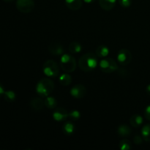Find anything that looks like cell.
<instances>
[{
    "instance_id": "obj_1",
    "label": "cell",
    "mask_w": 150,
    "mask_h": 150,
    "mask_svg": "<svg viewBox=\"0 0 150 150\" xmlns=\"http://www.w3.org/2000/svg\"><path fill=\"white\" fill-rule=\"evenodd\" d=\"M98 64V57L93 53H86L83 54L79 61V67L84 72H90L95 70Z\"/></svg>"
},
{
    "instance_id": "obj_2",
    "label": "cell",
    "mask_w": 150,
    "mask_h": 150,
    "mask_svg": "<svg viewBox=\"0 0 150 150\" xmlns=\"http://www.w3.org/2000/svg\"><path fill=\"white\" fill-rule=\"evenodd\" d=\"M54 89V83L49 79H42L40 81L36 86V91L38 95L42 98L48 97Z\"/></svg>"
},
{
    "instance_id": "obj_3",
    "label": "cell",
    "mask_w": 150,
    "mask_h": 150,
    "mask_svg": "<svg viewBox=\"0 0 150 150\" xmlns=\"http://www.w3.org/2000/svg\"><path fill=\"white\" fill-rule=\"evenodd\" d=\"M60 67L66 73H73L76 68V60L70 54H63L60 59Z\"/></svg>"
},
{
    "instance_id": "obj_4",
    "label": "cell",
    "mask_w": 150,
    "mask_h": 150,
    "mask_svg": "<svg viewBox=\"0 0 150 150\" xmlns=\"http://www.w3.org/2000/svg\"><path fill=\"white\" fill-rule=\"evenodd\" d=\"M43 73L48 77H57L59 73L58 64L54 60L49 59L45 62L42 67Z\"/></svg>"
},
{
    "instance_id": "obj_5",
    "label": "cell",
    "mask_w": 150,
    "mask_h": 150,
    "mask_svg": "<svg viewBox=\"0 0 150 150\" xmlns=\"http://www.w3.org/2000/svg\"><path fill=\"white\" fill-rule=\"evenodd\" d=\"M99 67L103 73H111L114 72L118 68L117 63L114 59L112 58H105L101 60L99 63Z\"/></svg>"
},
{
    "instance_id": "obj_6",
    "label": "cell",
    "mask_w": 150,
    "mask_h": 150,
    "mask_svg": "<svg viewBox=\"0 0 150 150\" xmlns=\"http://www.w3.org/2000/svg\"><path fill=\"white\" fill-rule=\"evenodd\" d=\"M35 7L34 0H17L16 8L23 13H29L33 10Z\"/></svg>"
},
{
    "instance_id": "obj_7",
    "label": "cell",
    "mask_w": 150,
    "mask_h": 150,
    "mask_svg": "<svg viewBox=\"0 0 150 150\" xmlns=\"http://www.w3.org/2000/svg\"><path fill=\"white\" fill-rule=\"evenodd\" d=\"M132 54L127 49H122L117 54V62L121 65L126 66L131 62Z\"/></svg>"
},
{
    "instance_id": "obj_8",
    "label": "cell",
    "mask_w": 150,
    "mask_h": 150,
    "mask_svg": "<svg viewBox=\"0 0 150 150\" xmlns=\"http://www.w3.org/2000/svg\"><path fill=\"white\" fill-rule=\"evenodd\" d=\"M86 94V89L83 85L76 84L70 90V95L76 99L84 98Z\"/></svg>"
},
{
    "instance_id": "obj_9",
    "label": "cell",
    "mask_w": 150,
    "mask_h": 150,
    "mask_svg": "<svg viewBox=\"0 0 150 150\" xmlns=\"http://www.w3.org/2000/svg\"><path fill=\"white\" fill-rule=\"evenodd\" d=\"M68 116L69 113L67 110L63 108H58L53 114V118L57 122H63L68 118Z\"/></svg>"
},
{
    "instance_id": "obj_10",
    "label": "cell",
    "mask_w": 150,
    "mask_h": 150,
    "mask_svg": "<svg viewBox=\"0 0 150 150\" xmlns=\"http://www.w3.org/2000/svg\"><path fill=\"white\" fill-rule=\"evenodd\" d=\"M31 108L35 111H40L45 106V101L41 98H35L30 101L29 103Z\"/></svg>"
},
{
    "instance_id": "obj_11",
    "label": "cell",
    "mask_w": 150,
    "mask_h": 150,
    "mask_svg": "<svg viewBox=\"0 0 150 150\" xmlns=\"http://www.w3.org/2000/svg\"><path fill=\"white\" fill-rule=\"evenodd\" d=\"M48 51L54 56H60L64 54V48L62 45L57 42H54L50 44L48 46Z\"/></svg>"
},
{
    "instance_id": "obj_12",
    "label": "cell",
    "mask_w": 150,
    "mask_h": 150,
    "mask_svg": "<svg viewBox=\"0 0 150 150\" xmlns=\"http://www.w3.org/2000/svg\"><path fill=\"white\" fill-rule=\"evenodd\" d=\"M66 6L70 10L76 11L82 7V0H64Z\"/></svg>"
},
{
    "instance_id": "obj_13",
    "label": "cell",
    "mask_w": 150,
    "mask_h": 150,
    "mask_svg": "<svg viewBox=\"0 0 150 150\" xmlns=\"http://www.w3.org/2000/svg\"><path fill=\"white\" fill-rule=\"evenodd\" d=\"M116 0H99V4L101 8L106 11L111 10L115 6Z\"/></svg>"
},
{
    "instance_id": "obj_14",
    "label": "cell",
    "mask_w": 150,
    "mask_h": 150,
    "mask_svg": "<svg viewBox=\"0 0 150 150\" xmlns=\"http://www.w3.org/2000/svg\"><path fill=\"white\" fill-rule=\"evenodd\" d=\"M117 133L122 137H127L132 133V130L127 125H122L117 128Z\"/></svg>"
},
{
    "instance_id": "obj_15",
    "label": "cell",
    "mask_w": 150,
    "mask_h": 150,
    "mask_svg": "<svg viewBox=\"0 0 150 150\" xmlns=\"http://www.w3.org/2000/svg\"><path fill=\"white\" fill-rule=\"evenodd\" d=\"M130 123L133 127H139L143 123V118L139 114H134L130 119Z\"/></svg>"
},
{
    "instance_id": "obj_16",
    "label": "cell",
    "mask_w": 150,
    "mask_h": 150,
    "mask_svg": "<svg viewBox=\"0 0 150 150\" xmlns=\"http://www.w3.org/2000/svg\"><path fill=\"white\" fill-rule=\"evenodd\" d=\"M95 54L100 58H105L109 54V49L105 45H99L96 48Z\"/></svg>"
},
{
    "instance_id": "obj_17",
    "label": "cell",
    "mask_w": 150,
    "mask_h": 150,
    "mask_svg": "<svg viewBox=\"0 0 150 150\" xmlns=\"http://www.w3.org/2000/svg\"><path fill=\"white\" fill-rule=\"evenodd\" d=\"M62 130L64 133L67 135H72L76 130V126L71 122H66L63 125Z\"/></svg>"
},
{
    "instance_id": "obj_18",
    "label": "cell",
    "mask_w": 150,
    "mask_h": 150,
    "mask_svg": "<svg viewBox=\"0 0 150 150\" xmlns=\"http://www.w3.org/2000/svg\"><path fill=\"white\" fill-rule=\"evenodd\" d=\"M59 83L62 85L67 86L71 83L72 77L67 73H64V74L60 75L59 77Z\"/></svg>"
},
{
    "instance_id": "obj_19",
    "label": "cell",
    "mask_w": 150,
    "mask_h": 150,
    "mask_svg": "<svg viewBox=\"0 0 150 150\" xmlns=\"http://www.w3.org/2000/svg\"><path fill=\"white\" fill-rule=\"evenodd\" d=\"M142 136L145 142H150V123L145 125L142 127Z\"/></svg>"
},
{
    "instance_id": "obj_20",
    "label": "cell",
    "mask_w": 150,
    "mask_h": 150,
    "mask_svg": "<svg viewBox=\"0 0 150 150\" xmlns=\"http://www.w3.org/2000/svg\"><path fill=\"white\" fill-rule=\"evenodd\" d=\"M44 101H45V106L50 109H54L57 105V101L54 97H46Z\"/></svg>"
},
{
    "instance_id": "obj_21",
    "label": "cell",
    "mask_w": 150,
    "mask_h": 150,
    "mask_svg": "<svg viewBox=\"0 0 150 150\" xmlns=\"http://www.w3.org/2000/svg\"><path fill=\"white\" fill-rule=\"evenodd\" d=\"M69 51L72 54H77L79 53L82 49V46L79 42H73L69 45Z\"/></svg>"
},
{
    "instance_id": "obj_22",
    "label": "cell",
    "mask_w": 150,
    "mask_h": 150,
    "mask_svg": "<svg viewBox=\"0 0 150 150\" xmlns=\"http://www.w3.org/2000/svg\"><path fill=\"white\" fill-rule=\"evenodd\" d=\"M3 97H4V99L7 102L12 103L16 100V94L13 91L7 90L4 92V95H3Z\"/></svg>"
},
{
    "instance_id": "obj_23",
    "label": "cell",
    "mask_w": 150,
    "mask_h": 150,
    "mask_svg": "<svg viewBox=\"0 0 150 150\" xmlns=\"http://www.w3.org/2000/svg\"><path fill=\"white\" fill-rule=\"evenodd\" d=\"M120 148L121 150H130L131 149V143L127 139H122L120 143Z\"/></svg>"
},
{
    "instance_id": "obj_24",
    "label": "cell",
    "mask_w": 150,
    "mask_h": 150,
    "mask_svg": "<svg viewBox=\"0 0 150 150\" xmlns=\"http://www.w3.org/2000/svg\"><path fill=\"white\" fill-rule=\"evenodd\" d=\"M81 114L77 110H73L69 113L68 118H70L72 121H77L80 119Z\"/></svg>"
},
{
    "instance_id": "obj_25",
    "label": "cell",
    "mask_w": 150,
    "mask_h": 150,
    "mask_svg": "<svg viewBox=\"0 0 150 150\" xmlns=\"http://www.w3.org/2000/svg\"><path fill=\"white\" fill-rule=\"evenodd\" d=\"M142 140H143V138L142 136H141L140 135L136 134L134 136V138H133V142L136 144V145H140L142 144Z\"/></svg>"
},
{
    "instance_id": "obj_26",
    "label": "cell",
    "mask_w": 150,
    "mask_h": 150,
    "mask_svg": "<svg viewBox=\"0 0 150 150\" xmlns=\"http://www.w3.org/2000/svg\"><path fill=\"white\" fill-rule=\"evenodd\" d=\"M119 3L122 7H128L131 4V0H119Z\"/></svg>"
},
{
    "instance_id": "obj_27",
    "label": "cell",
    "mask_w": 150,
    "mask_h": 150,
    "mask_svg": "<svg viewBox=\"0 0 150 150\" xmlns=\"http://www.w3.org/2000/svg\"><path fill=\"white\" fill-rule=\"evenodd\" d=\"M144 117L147 120L150 121V105H148L144 111Z\"/></svg>"
},
{
    "instance_id": "obj_28",
    "label": "cell",
    "mask_w": 150,
    "mask_h": 150,
    "mask_svg": "<svg viewBox=\"0 0 150 150\" xmlns=\"http://www.w3.org/2000/svg\"><path fill=\"white\" fill-rule=\"evenodd\" d=\"M4 92H5V91H4V87H3L2 85H1V83H0V98H1V96H3V95H4Z\"/></svg>"
},
{
    "instance_id": "obj_29",
    "label": "cell",
    "mask_w": 150,
    "mask_h": 150,
    "mask_svg": "<svg viewBox=\"0 0 150 150\" xmlns=\"http://www.w3.org/2000/svg\"><path fill=\"white\" fill-rule=\"evenodd\" d=\"M146 93H147L148 95H149L150 96V84H149L147 86H146Z\"/></svg>"
},
{
    "instance_id": "obj_30",
    "label": "cell",
    "mask_w": 150,
    "mask_h": 150,
    "mask_svg": "<svg viewBox=\"0 0 150 150\" xmlns=\"http://www.w3.org/2000/svg\"><path fill=\"white\" fill-rule=\"evenodd\" d=\"M83 1H84L86 3H88V4H90V3L94 2V1H95V0H83Z\"/></svg>"
},
{
    "instance_id": "obj_31",
    "label": "cell",
    "mask_w": 150,
    "mask_h": 150,
    "mask_svg": "<svg viewBox=\"0 0 150 150\" xmlns=\"http://www.w3.org/2000/svg\"><path fill=\"white\" fill-rule=\"evenodd\" d=\"M2 1H4V2H10V1H13V0H2Z\"/></svg>"
}]
</instances>
